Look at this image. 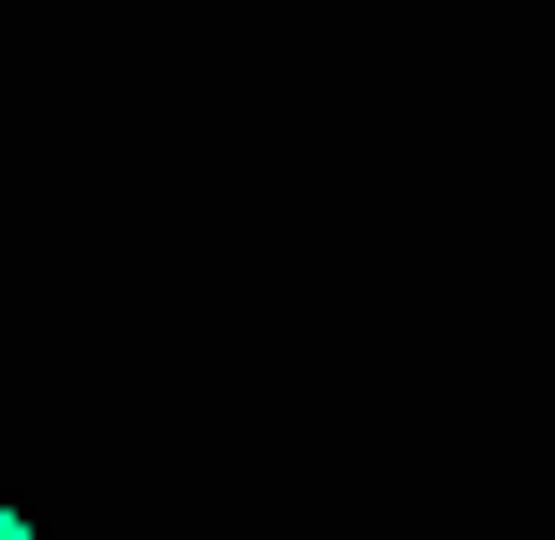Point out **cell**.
<instances>
[{"label": "cell", "mask_w": 555, "mask_h": 540, "mask_svg": "<svg viewBox=\"0 0 555 540\" xmlns=\"http://www.w3.org/2000/svg\"><path fill=\"white\" fill-rule=\"evenodd\" d=\"M0 540H15V496H0Z\"/></svg>", "instance_id": "obj_1"}]
</instances>
